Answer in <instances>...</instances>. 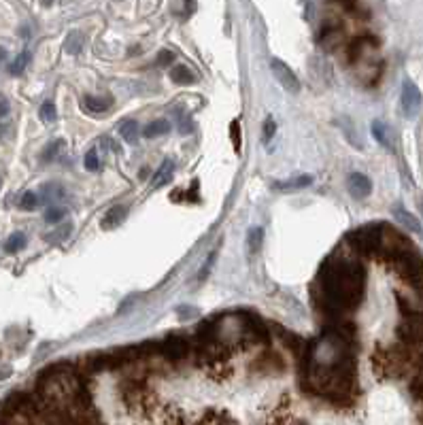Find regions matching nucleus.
I'll return each instance as SVG.
<instances>
[{"instance_id": "nucleus-1", "label": "nucleus", "mask_w": 423, "mask_h": 425, "mask_svg": "<svg viewBox=\"0 0 423 425\" xmlns=\"http://www.w3.org/2000/svg\"><path fill=\"white\" fill-rule=\"evenodd\" d=\"M321 300L323 309L338 315L351 311L362 298L364 270L358 262L332 255L321 268Z\"/></svg>"}, {"instance_id": "nucleus-2", "label": "nucleus", "mask_w": 423, "mask_h": 425, "mask_svg": "<svg viewBox=\"0 0 423 425\" xmlns=\"http://www.w3.org/2000/svg\"><path fill=\"white\" fill-rule=\"evenodd\" d=\"M381 230H383V224H372V226L360 228L354 234H349V243L354 245V249L358 253H364V255L379 253L381 251Z\"/></svg>"}, {"instance_id": "nucleus-3", "label": "nucleus", "mask_w": 423, "mask_h": 425, "mask_svg": "<svg viewBox=\"0 0 423 425\" xmlns=\"http://www.w3.org/2000/svg\"><path fill=\"white\" fill-rule=\"evenodd\" d=\"M270 70H272L276 83L283 88L286 92H290V94H298L300 92V81H298L296 73L283 60H272L270 62Z\"/></svg>"}, {"instance_id": "nucleus-4", "label": "nucleus", "mask_w": 423, "mask_h": 425, "mask_svg": "<svg viewBox=\"0 0 423 425\" xmlns=\"http://www.w3.org/2000/svg\"><path fill=\"white\" fill-rule=\"evenodd\" d=\"M400 102H402V111H404L406 117H415V115L419 113L421 102H423V96H421L419 88H417L412 81H404Z\"/></svg>"}, {"instance_id": "nucleus-5", "label": "nucleus", "mask_w": 423, "mask_h": 425, "mask_svg": "<svg viewBox=\"0 0 423 425\" xmlns=\"http://www.w3.org/2000/svg\"><path fill=\"white\" fill-rule=\"evenodd\" d=\"M347 185H349L351 196L360 198V200L366 198V196H370V191H372V181L366 175H362V173H351L347 177Z\"/></svg>"}, {"instance_id": "nucleus-6", "label": "nucleus", "mask_w": 423, "mask_h": 425, "mask_svg": "<svg viewBox=\"0 0 423 425\" xmlns=\"http://www.w3.org/2000/svg\"><path fill=\"white\" fill-rule=\"evenodd\" d=\"M162 353L168 360H181V358H185V353H187V342L183 338H168L162 344Z\"/></svg>"}, {"instance_id": "nucleus-7", "label": "nucleus", "mask_w": 423, "mask_h": 425, "mask_svg": "<svg viewBox=\"0 0 423 425\" xmlns=\"http://www.w3.org/2000/svg\"><path fill=\"white\" fill-rule=\"evenodd\" d=\"M372 136L377 138V143L385 149H394V140H391V130L383 123V121H372Z\"/></svg>"}, {"instance_id": "nucleus-8", "label": "nucleus", "mask_w": 423, "mask_h": 425, "mask_svg": "<svg viewBox=\"0 0 423 425\" xmlns=\"http://www.w3.org/2000/svg\"><path fill=\"white\" fill-rule=\"evenodd\" d=\"M394 217L404 226V228H408L410 232H415V234H423V228H421V224L417 222V217L415 215H410L408 210H404V208H400V206H396L394 208Z\"/></svg>"}, {"instance_id": "nucleus-9", "label": "nucleus", "mask_w": 423, "mask_h": 425, "mask_svg": "<svg viewBox=\"0 0 423 425\" xmlns=\"http://www.w3.org/2000/svg\"><path fill=\"white\" fill-rule=\"evenodd\" d=\"M111 104H113V100H109V98H96V96H86L83 102H81V107L88 113H105V111L111 109Z\"/></svg>"}, {"instance_id": "nucleus-10", "label": "nucleus", "mask_w": 423, "mask_h": 425, "mask_svg": "<svg viewBox=\"0 0 423 425\" xmlns=\"http://www.w3.org/2000/svg\"><path fill=\"white\" fill-rule=\"evenodd\" d=\"M170 128H173V126H170L168 119H154L152 123L145 126L143 134H145L147 138H156V136H164V134H168Z\"/></svg>"}, {"instance_id": "nucleus-11", "label": "nucleus", "mask_w": 423, "mask_h": 425, "mask_svg": "<svg viewBox=\"0 0 423 425\" xmlns=\"http://www.w3.org/2000/svg\"><path fill=\"white\" fill-rule=\"evenodd\" d=\"M119 134H121V138L126 140V143L136 145V143H138V123H136L134 119L123 121V123L119 126Z\"/></svg>"}, {"instance_id": "nucleus-12", "label": "nucleus", "mask_w": 423, "mask_h": 425, "mask_svg": "<svg viewBox=\"0 0 423 425\" xmlns=\"http://www.w3.org/2000/svg\"><path fill=\"white\" fill-rule=\"evenodd\" d=\"M313 183V177L311 175H302V177H296V179H290V181H283V183H274L276 189H283V191H292V189H302V187H309Z\"/></svg>"}, {"instance_id": "nucleus-13", "label": "nucleus", "mask_w": 423, "mask_h": 425, "mask_svg": "<svg viewBox=\"0 0 423 425\" xmlns=\"http://www.w3.org/2000/svg\"><path fill=\"white\" fill-rule=\"evenodd\" d=\"M170 79L175 81V83H194L196 81V75L192 73V70L187 68V66H175L173 70H170Z\"/></svg>"}, {"instance_id": "nucleus-14", "label": "nucleus", "mask_w": 423, "mask_h": 425, "mask_svg": "<svg viewBox=\"0 0 423 425\" xmlns=\"http://www.w3.org/2000/svg\"><path fill=\"white\" fill-rule=\"evenodd\" d=\"M173 173H175V164H173L170 160H166V162L160 166V170L156 173V177H154V187H160V185L168 183V181L173 179Z\"/></svg>"}, {"instance_id": "nucleus-15", "label": "nucleus", "mask_w": 423, "mask_h": 425, "mask_svg": "<svg viewBox=\"0 0 423 425\" xmlns=\"http://www.w3.org/2000/svg\"><path fill=\"white\" fill-rule=\"evenodd\" d=\"M28 60H30V55H28V51H22L13 62H11V66H9V73L13 75V77H20L22 73H24V68L28 66Z\"/></svg>"}, {"instance_id": "nucleus-16", "label": "nucleus", "mask_w": 423, "mask_h": 425, "mask_svg": "<svg viewBox=\"0 0 423 425\" xmlns=\"http://www.w3.org/2000/svg\"><path fill=\"white\" fill-rule=\"evenodd\" d=\"M24 247H26V234H22V232L11 234V236H9V241L5 243V251H9V253L22 251Z\"/></svg>"}, {"instance_id": "nucleus-17", "label": "nucleus", "mask_w": 423, "mask_h": 425, "mask_svg": "<svg viewBox=\"0 0 423 425\" xmlns=\"http://www.w3.org/2000/svg\"><path fill=\"white\" fill-rule=\"evenodd\" d=\"M39 115H41V119H43V121L53 123V121L58 119V109H55V104H53L51 100H47V102H43V104H41Z\"/></svg>"}, {"instance_id": "nucleus-18", "label": "nucleus", "mask_w": 423, "mask_h": 425, "mask_svg": "<svg viewBox=\"0 0 423 425\" xmlns=\"http://www.w3.org/2000/svg\"><path fill=\"white\" fill-rule=\"evenodd\" d=\"M81 43H83V36H81V32H70V36L66 39V51L68 53H79V49H81Z\"/></svg>"}, {"instance_id": "nucleus-19", "label": "nucleus", "mask_w": 423, "mask_h": 425, "mask_svg": "<svg viewBox=\"0 0 423 425\" xmlns=\"http://www.w3.org/2000/svg\"><path fill=\"white\" fill-rule=\"evenodd\" d=\"M264 136H262V140H264V145L266 143H270V140L274 138V134H276V123H274V119L272 117H268L266 121H264V132H262Z\"/></svg>"}, {"instance_id": "nucleus-20", "label": "nucleus", "mask_w": 423, "mask_h": 425, "mask_svg": "<svg viewBox=\"0 0 423 425\" xmlns=\"http://www.w3.org/2000/svg\"><path fill=\"white\" fill-rule=\"evenodd\" d=\"M98 166H100V158H98V149L96 147H92L88 154H86V168L88 170H98Z\"/></svg>"}, {"instance_id": "nucleus-21", "label": "nucleus", "mask_w": 423, "mask_h": 425, "mask_svg": "<svg viewBox=\"0 0 423 425\" xmlns=\"http://www.w3.org/2000/svg\"><path fill=\"white\" fill-rule=\"evenodd\" d=\"M249 251L251 253H255L260 247H262V230L260 228H253V230H249Z\"/></svg>"}, {"instance_id": "nucleus-22", "label": "nucleus", "mask_w": 423, "mask_h": 425, "mask_svg": "<svg viewBox=\"0 0 423 425\" xmlns=\"http://www.w3.org/2000/svg\"><path fill=\"white\" fill-rule=\"evenodd\" d=\"M36 204H39V200H36V194H34V191H26V194L22 196L20 206H22L24 210H34Z\"/></svg>"}, {"instance_id": "nucleus-23", "label": "nucleus", "mask_w": 423, "mask_h": 425, "mask_svg": "<svg viewBox=\"0 0 423 425\" xmlns=\"http://www.w3.org/2000/svg\"><path fill=\"white\" fill-rule=\"evenodd\" d=\"M62 217H64V208L51 206V208H47V210H45V220H47V222H51V224L62 222Z\"/></svg>"}, {"instance_id": "nucleus-24", "label": "nucleus", "mask_w": 423, "mask_h": 425, "mask_svg": "<svg viewBox=\"0 0 423 425\" xmlns=\"http://www.w3.org/2000/svg\"><path fill=\"white\" fill-rule=\"evenodd\" d=\"M230 134H232V140H234V149H236V154H241V123H239V119L232 121V126H230Z\"/></svg>"}, {"instance_id": "nucleus-25", "label": "nucleus", "mask_w": 423, "mask_h": 425, "mask_svg": "<svg viewBox=\"0 0 423 425\" xmlns=\"http://www.w3.org/2000/svg\"><path fill=\"white\" fill-rule=\"evenodd\" d=\"M62 147H64V140H55V143H51V145L47 147V151H45L43 160H45V162H51V160L58 156V149H62Z\"/></svg>"}, {"instance_id": "nucleus-26", "label": "nucleus", "mask_w": 423, "mask_h": 425, "mask_svg": "<svg viewBox=\"0 0 423 425\" xmlns=\"http://www.w3.org/2000/svg\"><path fill=\"white\" fill-rule=\"evenodd\" d=\"M175 60V55H173V51H168V49H164L160 55H158V64H170Z\"/></svg>"}, {"instance_id": "nucleus-27", "label": "nucleus", "mask_w": 423, "mask_h": 425, "mask_svg": "<svg viewBox=\"0 0 423 425\" xmlns=\"http://www.w3.org/2000/svg\"><path fill=\"white\" fill-rule=\"evenodd\" d=\"M9 113V100L5 96H0V117H5Z\"/></svg>"}, {"instance_id": "nucleus-28", "label": "nucleus", "mask_w": 423, "mask_h": 425, "mask_svg": "<svg viewBox=\"0 0 423 425\" xmlns=\"http://www.w3.org/2000/svg\"><path fill=\"white\" fill-rule=\"evenodd\" d=\"M5 55H7V51H5V49H3V47H0V60H3V58H5Z\"/></svg>"}, {"instance_id": "nucleus-29", "label": "nucleus", "mask_w": 423, "mask_h": 425, "mask_svg": "<svg viewBox=\"0 0 423 425\" xmlns=\"http://www.w3.org/2000/svg\"><path fill=\"white\" fill-rule=\"evenodd\" d=\"M421 212H423V200H421Z\"/></svg>"}]
</instances>
